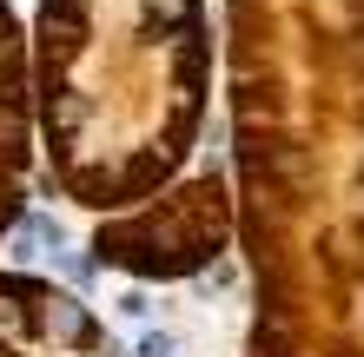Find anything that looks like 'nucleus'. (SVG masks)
Listing matches in <instances>:
<instances>
[{
	"label": "nucleus",
	"instance_id": "nucleus-1",
	"mask_svg": "<svg viewBox=\"0 0 364 357\" xmlns=\"http://www.w3.org/2000/svg\"><path fill=\"white\" fill-rule=\"evenodd\" d=\"M139 357H173V338H166V331H146V338H139Z\"/></svg>",
	"mask_w": 364,
	"mask_h": 357
}]
</instances>
